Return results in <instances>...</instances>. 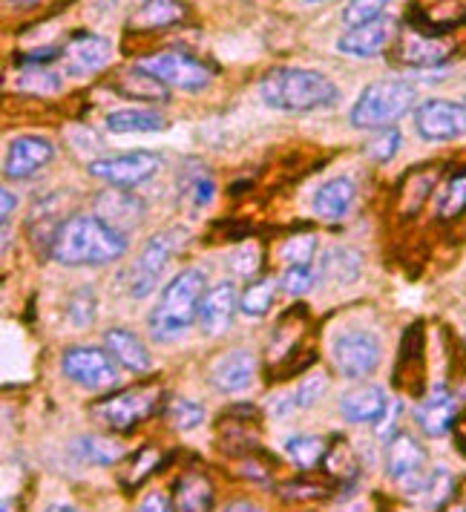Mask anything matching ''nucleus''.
<instances>
[{
  "instance_id": "nucleus-1",
  "label": "nucleus",
  "mask_w": 466,
  "mask_h": 512,
  "mask_svg": "<svg viewBox=\"0 0 466 512\" xmlns=\"http://www.w3.org/2000/svg\"><path fill=\"white\" fill-rule=\"evenodd\" d=\"M127 254V236L113 231L95 213H72L55 233L49 256L67 268L110 265Z\"/></svg>"
},
{
  "instance_id": "nucleus-2",
  "label": "nucleus",
  "mask_w": 466,
  "mask_h": 512,
  "mask_svg": "<svg viewBox=\"0 0 466 512\" xmlns=\"http://www.w3.org/2000/svg\"><path fill=\"white\" fill-rule=\"evenodd\" d=\"M259 95L271 110L280 113H317L340 101L337 84L317 70L280 67L259 81Z\"/></svg>"
},
{
  "instance_id": "nucleus-3",
  "label": "nucleus",
  "mask_w": 466,
  "mask_h": 512,
  "mask_svg": "<svg viewBox=\"0 0 466 512\" xmlns=\"http://www.w3.org/2000/svg\"><path fill=\"white\" fill-rule=\"evenodd\" d=\"M208 291V280L202 268H182L173 280L164 285L159 303L153 305L147 326L156 343L182 340L190 326L199 320V305Z\"/></svg>"
},
{
  "instance_id": "nucleus-4",
  "label": "nucleus",
  "mask_w": 466,
  "mask_h": 512,
  "mask_svg": "<svg viewBox=\"0 0 466 512\" xmlns=\"http://www.w3.org/2000/svg\"><path fill=\"white\" fill-rule=\"evenodd\" d=\"M412 110H418V90L403 78H380L354 101L349 121L357 130H389Z\"/></svg>"
},
{
  "instance_id": "nucleus-5",
  "label": "nucleus",
  "mask_w": 466,
  "mask_h": 512,
  "mask_svg": "<svg viewBox=\"0 0 466 512\" xmlns=\"http://www.w3.org/2000/svg\"><path fill=\"white\" fill-rule=\"evenodd\" d=\"M159 400H162L159 386H133V389H124V392L95 400L93 415L107 429L130 432V429L139 426L141 420H147L159 409Z\"/></svg>"
},
{
  "instance_id": "nucleus-6",
  "label": "nucleus",
  "mask_w": 466,
  "mask_h": 512,
  "mask_svg": "<svg viewBox=\"0 0 466 512\" xmlns=\"http://www.w3.org/2000/svg\"><path fill=\"white\" fill-rule=\"evenodd\" d=\"M185 242L187 233L182 228L156 233L153 239L144 242V248H141L133 268H130V280H127V288H130V294L136 300L147 297L156 288V282L162 280L164 268L170 265V256L179 254L185 248Z\"/></svg>"
},
{
  "instance_id": "nucleus-7",
  "label": "nucleus",
  "mask_w": 466,
  "mask_h": 512,
  "mask_svg": "<svg viewBox=\"0 0 466 512\" xmlns=\"http://www.w3.org/2000/svg\"><path fill=\"white\" fill-rule=\"evenodd\" d=\"M429 455L412 435L397 432L386 441V475L409 495H420L429 481Z\"/></svg>"
},
{
  "instance_id": "nucleus-8",
  "label": "nucleus",
  "mask_w": 466,
  "mask_h": 512,
  "mask_svg": "<svg viewBox=\"0 0 466 512\" xmlns=\"http://www.w3.org/2000/svg\"><path fill=\"white\" fill-rule=\"evenodd\" d=\"M141 70H147L153 78H159L167 90H185V93H199L210 84V70L199 64L193 55L167 49V52H153L139 61Z\"/></svg>"
},
{
  "instance_id": "nucleus-9",
  "label": "nucleus",
  "mask_w": 466,
  "mask_h": 512,
  "mask_svg": "<svg viewBox=\"0 0 466 512\" xmlns=\"http://www.w3.org/2000/svg\"><path fill=\"white\" fill-rule=\"evenodd\" d=\"M162 167V159L150 150H130V153H116V156H104L87 164L90 176L107 182L110 187H133L144 185L147 179H153Z\"/></svg>"
},
{
  "instance_id": "nucleus-10",
  "label": "nucleus",
  "mask_w": 466,
  "mask_h": 512,
  "mask_svg": "<svg viewBox=\"0 0 466 512\" xmlns=\"http://www.w3.org/2000/svg\"><path fill=\"white\" fill-rule=\"evenodd\" d=\"M116 366L118 363L110 357V351L95 349V346H72L61 357V372L67 374L75 386L93 389V392L116 386Z\"/></svg>"
},
{
  "instance_id": "nucleus-11",
  "label": "nucleus",
  "mask_w": 466,
  "mask_h": 512,
  "mask_svg": "<svg viewBox=\"0 0 466 512\" xmlns=\"http://www.w3.org/2000/svg\"><path fill=\"white\" fill-rule=\"evenodd\" d=\"M331 360H334L337 372L349 380L369 377L380 363V340L372 331H363V328L343 331L331 343Z\"/></svg>"
},
{
  "instance_id": "nucleus-12",
  "label": "nucleus",
  "mask_w": 466,
  "mask_h": 512,
  "mask_svg": "<svg viewBox=\"0 0 466 512\" xmlns=\"http://www.w3.org/2000/svg\"><path fill=\"white\" fill-rule=\"evenodd\" d=\"M415 130L426 141H455L466 136V104L429 98L415 110Z\"/></svg>"
},
{
  "instance_id": "nucleus-13",
  "label": "nucleus",
  "mask_w": 466,
  "mask_h": 512,
  "mask_svg": "<svg viewBox=\"0 0 466 512\" xmlns=\"http://www.w3.org/2000/svg\"><path fill=\"white\" fill-rule=\"evenodd\" d=\"M93 210L101 222H107L121 236L136 231L144 222V202L133 190H124V187H107L104 193H98Z\"/></svg>"
},
{
  "instance_id": "nucleus-14",
  "label": "nucleus",
  "mask_w": 466,
  "mask_h": 512,
  "mask_svg": "<svg viewBox=\"0 0 466 512\" xmlns=\"http://www.w3.org/2000/svg\"><path fill=\"white\" fill-rule=\"evenodd\" d=\"M395 32V18L380 15L374 21H366V24L349 26L337 38V52H343L349 58H377L383 49L389 47V41L395 38Z\"/></svg>"
},
{
  "instance_id": "nucleus-15",
  "label": "nucleus",
  "mask_w": 466,
  "mask_h": 512,
  "mask_svg": "<svg viewBox=\"0 0 466 512\" xmlns=\"http://www.w3.org/2000/svg\"><path fill=\"white\" fill-rule=\"evenodd\" d=\"M52 141L44 136H21L9 144L6 150V159H3V176L6 179H29L35 176L41 167H47L52 162Z\"/></svg>"
},
{
  "instance_id": "nucleus-16",
  "label": "nucleus",
  "mask_w": 466,
  "mask_h": 512,
  "mask_svg": "<svg viewBox=\"0 0 466 512\" xmlns=\"http://www.w3.org/2000/svg\"><path fill=\"white\" fill-rule=\"evenodd\" d=\"M257 377V357L248 349H233L228 354H222L213 366H210V383L213 389L233 395L242 392L254 383Z\"/></svg>"
},
{
  "instance_id": "nucleus-17",
  "label": "nucleus",
  "mask_w": 466,
  "mask_h": 512,
  "mask_svg": "<svg viewBox=\"0 0 466 512\" xmlns=\"http://www.w3.org/2000/svg\"><path fill=\"white\" fill-rule=\"evenodd\" d=\"M113 61V44L101 35H75L64 49V70L70 75H93Z\"/></svg>"
},
{
  "instance_id": "nucleus-18",
  "label": "nucleus",
  "mask_w": 466,
  "mask_h": 512,
  "mask_svg": "<svg viewBox=\"0 0 466 512\" xmlns=\"http://www.w3.org/2000/svg\"><path fill=\"white\" fill-rule=\"evenodd\" d=\"M239 308V294L233 288V282H219L205 291L202 305H199V328L208 337H219L225 334L233 323V314Z\"/></svg>"
},
{
  "instance_id": "nucleus-19",
  "label": "nucleus",
  "mask_w": 466,
  "mask_h": 512,
  "mask_svg": "<svg viewBox=\"0 0 466 512\" xmlns=\"http://www.w3.org/2000/svg\"><path fill=\"white\" fill-rule=\"evenodd\" d=\"M389 395L383 386L377 383H363V386H354L349 392H343L340 397V415L349 420V423H377L380 418H386L389 412Z\"/></svg>"
},
{
  "instance_id": "nucleus-20",
  "label": "nucleus",
  "mask_w": 466,
  "mask_h": 512,
  "mask_svg": "<svg viewBox=\"0 0 466 512\" xmlns=\"http://www.w3.org/2000/svg\"><path fill=\"white\" fill-rule=\"evenodd\" d=\"M415 420H418L423 435L441 438L458 420V400H455V395H449V389L438 386L420 400V406L415 409Z\"/></svg>"
},
{
  "instance_id": "nucleus-21",
  "label": "nucleus",
  "mask_w": 466,
  "mask_h": 512,
  "mask_svg": "<svg viewBox=\"0 0 466 512\" xmlns=\"http://www.w3.org/2000/svg\"><path fill=\"white\" fill-rule=\"evenodd\" d=\"M104 349L116 360L124 372L144 374L150 372V351L141 343V337L130 328H107L104 331Z\"/></svg>"
},
{
  "instance_id": "nucleus-22",
  "label": "nucleus",
  "mask_w": 466,
  "mask_h": 512,
  "mask_svg": "<svg viewBox=\"0 0 466 512\" xmlns=\"http://www.w3.org/2000/svg\"><path fill=\"white\" fill-rule=\"evenodd\" d=\"M446 55H449V47L441 44L438 38H432L429 32H420L418 26H412L400 35L397 58L409 67H438L446 61Z\"/></svg>"
},
{
  "instance_id": "nucleus-23",
  "label": "nucleus",
  "mask_w": 466,
  "mask_h": 512,
  "mask_svg": "<svg viewBox=\"0 0 466 512\" xmlns=\"http://www.w3.org/2000/svg\"><path fill=\"white\" fill-rule=\"evenodd\" d=\"M354 202V182L349 176H337L314 193V213L326 222L346 216Z\"/></svg>"
},
{
  "instance_id": "nucleus-24",
  "label": "nucleus",
  "mask_w": 466,
  "mask_h": 512,
  "mask_svg": "<svg viewBox=\"0 0 466 512\" xmlns=\"http://www.w3.org/2000/svg\"><path fill=\"white\" fill-rule=\"evenodd\" d=\"M167 127L162 113H156L153 107H124V110H113L107 116V130L110 133H159Z\"/></svg>"
},
{
  "instance_id": "nucleus-25",
  "label": "nucleus",
  "mask_w": 466,
  "mask_h": 512,
  "mask_svg": "<svg viewBox=\"0 0 466 512\" xmlns=\"http://www.w3.org/2000/svg\"><path fill=\"white\" fill-rule=\"evenodd\" d=\"M116 90L124 98H139V101H156V104H164L167 101V87H164L159 78H153L147 70L141 67H133V70L121 72V78L116 81Z\"/></svg>"
},
{
  "instance_id": "nucleus-26",
  "label": "nucleus",
  "mask_w": 466,
  "mask_h": 512,
  "mask_svg": "<svg viewBox=\"0 0 466 512\" xmlns=\"http://www.w3.org/2000/svg\"><path fill=\"white\" fill-rule=\"evenodd\" d=\"M187 15L182 0H144L139 12L133 15L136 29H164V26L179 24Z\"/></svg>"
},
{
  "instance_id": "nucleus-27",
  "label": "nucleus",
  "mask_w": 466,
  "mask_h": 512,
  "mask_svg": "<svg viewBox=\"0 0 466 512\" xmlns=\"http://www.w3.org/2000/svg\"><path fill=\"white\" fill-rule=\"evenodd\" d=\"M176 512H213V487L202 472H190L179 481Z\"/></svg>"
},
{
  "instance_id": "nucleus-28",
  "label": "nucleus",
  "mask_w": 466,
  "mask_h": 512,
  "mask_svg": "<svg viewBox=\"0 0 466 512\" xmlns=\"http://www.w3.org/2000/svg\"><path fill=\"white\" fill-rule=\"evenodd\" d=\"M360 271H363V259L357 251H351V248H343V245H337V248H328L323 259H320V274L331 282H340V285H351V282L360 277Z\"/></svg>"
},
{
  "instance_id": "nucleus-29",
  "label": "nucleus",
  "mask_w": 466,
  "mask_h": 512,
  "mask_svg": "<svg viewBox=\"0 0 466 512\" xmlns=\"http://www.w3.org/2000/svg\"><path fill=\"white\" fill-rule=\"evenodd\" d=\"M277 291H280V280H254L239 294V311L248 317H265L277 300Z\"/></svg>"
},
{
  "instance_id": "nucleus-30",
  "label": "nucleus",
  "mask_w": 466,
  "mask_h": 512,
  "mask_svg": "<svg viewBox=\"0 0 466 512\" xmlns=\"http://www.w3.org/2000/svg\"><path fill=\"white\" fill-rule=\"evenodd\" d=\"M285 452L300 469H314V466L326 461L328 446L317 435H294V438L285 441Z\"/></svg>"
},
{
  "instance_id": "nucleus-31",
  "label": "nucleus",
  "mask_w": 466,
  "mask_h": 512,
  "mask_svg": "<svg viewBox=\"0 0 466 512\" xmlns=\"http://www.w3.org/2000/svg\"><path fill=\"white\" fill-rule=\"evenodd\" d=\"M75 455L84 464L107 466L116 464L118 458H121V446L116 441H107V438H78L75 441Z\"/></svg>"
},
{
  "instance_id": "nucleus-32",
  "label": "nucleus",
  "mask_w": 466,
  "mask_h": 512,
  "mask_svg": "<svg viewBox=\"0 0 466 512\" xmlns=\"http://www.w3.org/2000/svg\"><path fill=\"white\" fill-rule=\"evenodd\" d=\"M164 415L170 420V426L179 429V432H190V429H196V426L205 423V409L199 403L187 400V397H173L167 403V412Z\"/></svg>"
},
{
  "instance_id": "nucleus-33",
  "label": "nucleus",
  "mask_w": 466,
  "mask_h": 512,
  "mask_svg": "<svg viewBox=\"0 0 466 512\" xmlns=\"http://www.w3.org/2000/svg\"><path fill=\"white\" fill-rule=\"evenodd\" d=\"M466 210V170L458 176H452L443 187L441 199H438V216L441 219H455Z\"/></svg>"
},
{
  "instance_id": "nucleus-34",
  "label": "nucleus",
  "mask_w": 466,
  "mask_h": 512,
  "mask_svg": "<svg viewBox=\"0 0 466 512\" xmlns=\"http://www.w3.org/2000/svg\"><path fill=\"white\" fill-rule=\"evenodd\" d=\"M314 251H317V236L314 233H294L282 242L280 259L288 265H311L314 259Z\"/></svg>"
},
{
  "instance_id": "nucleus-35",
  "label": "nucleus",
  "mask_w": 466,
  "mask_h": 512,
  "mask_svg": "<svg viewBox=\"0 0 466 512\" xmlns=\"http://www.w3.org/2000/svg\"><path fill=\"white\" fill-rule=\"evenodd\" d=\"M311 288H314L311 265H288L280 274V291L288 297H303Z\"/></svg>"
},
{
  "instance_id": "nucleus-36",
  "label": "nucleus",
  "mask_w": 466,
  "mask_h": 512,
  "mask_svg": "<svg viewBox=\"0 0 466 512\" xmlns=\"http://www.w3.org/2000/svg\"><path fill=\"white\" fill-rule=\"evenodd\" d=\"M392 0H349L346 9H343V21L346 26L366 24V21H374L380 15H386V6Z\"/></svg>"
},
{
  "instance_id": "nucleus-37",
  "label": "nucleus",
  "mask_w": 466,
  "mask_h": 512,
  "mask_svg": "<svg viewBox=\"0 0 466 512\" xmlns=\"http://www.w3.org/2000/svg\"><path fill=\"white\" fill-rule=\"evenodd\" d=\"M326 389H328L326 374H320V372L308 374V377L300 380V386L291 392V397H294V406H300V409H305V406H314L320 397L326 395Z\"/></svg>"
},
{
  "instance_id": "nucleus-38",
  "label": "nucleus",
  "mask_w": 466,
  "mask_h": 512,
  "mask_svg": "<svg viewBox=\"0 0 466 512\" xmlns=\"http://www.w3.org/2000/svg\"><path fill=\"white\" fill-rule=\"evenodd\" d=\"M21 90L26 93H38V95H52L61 90V78L55 72L44 70V67H35V70H26L24 78H21Z\"/></svg>"
},
{
  "instance_id": "nucleus-39",
  "label": "nucleus",
  "mask_w": 466,
  "mask_h": 512,
  "mask_svg": "<svg viewBox=\"0 0 466 512\" xmlns=\"http://www.w3.org/2000/svg\"><path fill=\"white\" fill-rule=\"evenodd\" d=\"M67 314H70V323L75 328H87L93 323L95 317V297L90 288H84V291H78L75 297L67 305Z\"/></svg>"
},
{
  "instance_id": "nucleus-40",
  "label": "nucleus",
  "mask_w": 466,
  "mask_h": 512,
  "mask_svg": "<svg viewBox=\"0 0 466 512\" xmlns=\"http://www.w3.org/2000/svg\"><path fill=\"white\" fill-rule=\"evenodd\" d=\"M397 147H400V133L395 127H389V130H377V136L366 144V153L374 162H389L397 153Z\"/></svg>"
},
{
  "instance_id": "nucleus-41",
  "label": "nucleus",
  "mask_w": 466,
  "mask_h": 512,
  "mask_svg": "<svg viewBox=\"0 0 466 512\" xmlns=\"http://www.w3.org/2000/svg\"><path fill=\"white\" fill-rule=\"evenodd\" d=\"M259 265V256H257V248L254 245H245V248H239L236 254L231 256V268L236 274H254Z\"/></svg>"
},
{
  "instance_id": "nucleus-42",
  "label": "nucleus",
  "mask_w": 466,
  "mask_h": 512,
  "mask_svg": "<svg viewBox=\"0 0 466 512\" xmlns=\"http://www.w3.org/2000/svg\"><path fill=\"white\" fill-rule=\"evenodd\" d=\"M170 498L159 492V489H153V492H147L144 498H141V504L136 507V512H170Z\"/></svg>"
},
{
  "instance_id": "nucleus-43",
  "label": "nucleus",
  "mask_w": 466,
  "mask_h": 512,
  "mask_svg": "<svg viewBox=\"0 0 466 512\" xmlns=\"http://www.w3.org/2000/svg\"><path fill=\"white\" fill-rule=\"evenodd\" d=\"M285 498H326V489L317 487V484H305V481H294V484H288V489L282 492Z\"/></svg>"
},
{
  "instance_id": "nucleus-44",
  "label": "nucleus",
  "mask_w": 466,
  "mask_h": 512,
  "mask_svg": "<svg viewBox=\"0 0 466 512\" xmlns=\"http://www.w3.org/2000/svg\"><path fill=\"white\" fill-rule=\"evenodd\" d=\"M18 205V199L12 196V190L3 187V231H9V219H12V210Z\"/></svg>"
},
{
  "instance_id": "nucleus-45",
  "label": "nucleus",
  "mask_w": 466,
  "mask_h": 512,
  "mask_svg": "<svg viewBox=\"0 0 466 512\" xmlns=\"http://www.w3.org/2000/svg\"><path fill=\"white\" fill-rule=\"evenodd\" d=\"M222 512H262L259 507H254V504H248V501H236V504H231L228 510Z\"/></svg>"
},
{
  "instance_id": "nucleus-46",
  "label": "nucleus",
  "mask_w": 466,
  "mask_h": 512,
  "mask_svg": "<svg viewBox=\"0 0 466 512\" xmlns=\"http://www.w3.org/2000/svg\"><path fill=\"white\" fill-rule=\"evenodd\" d=\"M47 512H84V510H78V507H72V504H52Z\"/></svg>"
},
{
  "instance_id": "nucleus-47",
  "label": "nucleus",
  "mask_w": 466,
  "mask_h": 512,
  "mask_svg": "<svg viewBox=\"0 0 466 512\" xmlns=\"http://www.w3.org/2000/svg\"><path fill=\"white\" fill-rule=\"evenodd\" d=\"M308 3H323V0H308Z\"/></svg>"
}]
</instances>
